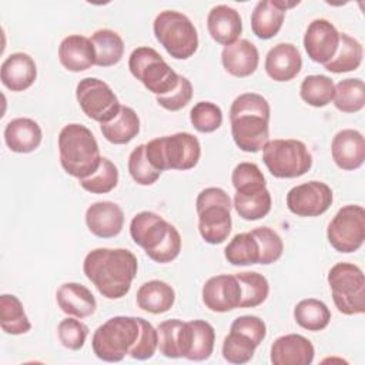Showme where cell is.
<instances>
[{
  "label": "cell",
  "mask_w": 365,
  "mask_h": 365,
  "mask_svg": "<svg viewBox=\"0 0 365 365\" xmlns=\"http://www.w3.org/2000/svg\"><path fill=\"white\" fill-rule=\"evenodd\" d=\"M96 51V66L111 67L120 63L124 54V41L121 36L110 29H100L90 37Z\"/></svg>",
  "instance_id": "32"
},
{
  "label": "cell",
  "mask_w": 365,
  "mask_h": 365,
  "mask_svg": "<svg viewBox=\"0 0 365 365\" xmlns=\"http://www.w3.org/2000/svg\"><path fill=\"white\" fill-rule=\"evenodd\" d=\"M128 173L138 185H153L161 175L145 157V144L137 145L128 155Z\"/></svg>",
  "instance_id": "46"
},
{
  "label": "cell",
  "mask_w": 365,
  "mask_h": 365,
  "mask_svg": "<svg viewBox=\"0 0 365 365\" xmlns=\"http://www.w3.org/2000/svg\"><path fill=\"white\" fill-rule=\"evenodd\" d=\"M334 201L332 190L322 181H308L292 187L287 192V207L298 217H319Z\"/></svg>",
  "instance_id": "14"
},
{
  "label": "cell",
  "mask_w": 365,
  "mask_h": 365,
  "mask_svg": "<svg viewBox=\"0 0 365 365\" xmlns=\"http://www.w3.org/2000/svg\"><path fill=\"white\" fill-rule=\"evenodd\" d=\"M331 155L334 163L344 171H354L362 167L365 161V138L362 133L354 128L338 131L331 143Z\"/></svg>",
  "instance_id": "17"
},
{
  "label": "cell",
  "mask_w": 365,
  "mask_h": 365,
  "mask_svg": "<svg viewBox=\"0 0 365 365\" xmlns=\"http://www.w3.org/2000/svg\"><path fill=\"white\" fill-rule=\"evenodd\" d=\"M140 335L138 317L117 315L100 325L91 338L96 356L106 362H120L134 346Z\"/></svg>",
  "instance_id": "6"
},
{
  "label": "cell",
  "mask_w": 365,
  "mask_h": 365,
  "mask_svg": "<svg viewBox=\"0 0 365 365\" xmlns=\"http://www.w3.org/2000/svg\"><path fill=\"white\" fill-rule=\"evenodd\" d=\"M224 257L231 265L258 264L259 251L257 240L251 232H241L231 238L224 250Z\"/></svg>",
  "instance_id": "39"
},
{
  "label": "cell",
  "mask_w": 365,
  "mask_h": 365,
  "mask_svg": "<svg viewBox=\"0 0 365 365\" xmlns=\"http://www.w3.org/2000/svg\"><path fill=\"white\" fill-rule=\"evenodd\" d=\"M135 255L125 248H96L83 262V271L88 281L107 299L125 297L137 275Z\"/></svg>",
  "instance_id": "1"
},
{
  "label": "cell",
  "mask_w": 365,
  "mask_h": 365,
  "mask_svg": "<svg viewBox=\"0 0 365 365\" xmlns=\"http://www.w3.org/2000/svg\"><path fill=\"white\" fill-rule=\"evenodd\" d=\"M157 331L160 354L173 359L187 356L191 342L190 321L185 322L178 318H171L160 322Z\"/></svg>",
  "instance_id": "24"
},
{
  "label": "cell",
  "mask_w": 365,
  "mask_h": 365,
  "mask_svg": "<svg viewBox=\"0 0 365 365\" xmlns=\"http://www.w3.org/2000/svg\"><path fill=\"white\" fill-rule=\"evenodd\" d=\"M271 107L258 93H242L230 107L231 134L235 145L245 153L262 150L269 140Z\"/></svg>",
  "instance_id": "2"
},
{
  "label": "cell",
  "mask_w": 365,
  "mask_h": 365,
  "mask_svg": "<svg viewBox=\"0 0 365 365\" xmlns=\"http://www.w3.org/2000/svg\"><path fill=\"white\" fill-rule=\"evenodd\" d=\"M0 78L6 88L11 91H24L30 88L37 78V67L27 53H13L1 64Z\"/></svg>",
  "instance_id": "26"
},
{
  "label": "cell",
  "mask_w": 365,
  "mask_h": 365,
  "mask_svg": "<svg viewBox=\"0 0 365 365\" xmlns=\"http://www.w3.org/2000/svg\"><path fill=\"white\" fill-rule=\"evenodd\" d=\"M41 127L29 117L13 118L4 127V143L13 153H33L41 144Z\"/></svg>",
  "instance_id": "27"
},
{
  "label": "cell",
  "mask_w": 365,
  "mask_h": 365,
  "mask_svg": "<svg viewBox=\"0 0 365 365\" xmlns=\"http://www.w3.org/2000/svg\"><path fill=\"white\" fill-rule=\"evenodd\" d=\"M88 335V327L76 317H68L60 321L57 327V336L61 345L71 351H78L84 346Z\"/></svg>",
  "instance_id": "47"
},
{
  "label": "cell",
  "mask_w": 365,
  "mask_h": 365,
  "mask_svg": "<svg viewBox=\"0 0 365 365\" xmlns=\"http://www.w3.org/2000/svg\"><path fill=\"white\" fill-rule=\"evenodd\" d=\"M258 244V264L269 265L278 261L284 252V242L277 231L269 227H258L250 231Z\"/></svg>",
  "instance_id": "44"
},
{
  "label": "cell",
  "mask_w": 365,
  "mask_h": 365,
  "mask_svg": "<svg viewBox=\"0 0 365 365\" xmlns=\"http://www.w3.org/2000/svg\"><path fill=\"white\" fill-rule=\"evenodd\" d=\"M315 349L312 342L299 334L278 336L269 352L274 365H309L314 361Z\"/></svg>",
  "instance_id": "19"
},
{
  "label": "cell",
  "mask_w": 365,
  "mask_h": 365,
  "mask_svg": "<svg viewBox=\"0 0 365 365\" xmlns=\"http://www.w3.org/2000/svg\"><path fill=\"white\" fill-rule=\"evenodd\" d=\"M0 325L9 335H21L31 329L21 301L13 294L0 295Z\"/></svg>",
  "instance_id": "33"
},
{
  "label": "cell",
  "mask_w": 365,
  "mask_h": 365,
  "mask_svg": "<svg viewBox=\"0 0 365 365\" xmlns=\"http://www.w3.org/2000/svg\"><path fill=\"white\" fill-rule=\"evenodd\" d=\"M231 198L220 187L204 188L195 200L198 231L201 238L212 245L222 244L232 228Z\"/></svg>",
  "instance_id": "5"
},
{
  "label": "cell",
  "mask_w": 365,
  "mask_h": 365,
  "mask_svg": "<svg viewBox=\"0 0 365 365\" xmlns=\"http://www.w3.org/2000/svg\"><path fill=\"white\" fill-rule=\"evenodd\" d=\"M299 1L282 0H261L254 7L251 14V30L261 40H269L277 36L282 27L285 13L295 7Z\"/></svg>",
  "instance_id": "18"
},
{
  "label": "cell",
  "mask_w": 365,
  "mask_h": 365,
  "mask_svg": "<svg viewBox=\"0 0 365 365\" xmlns=\"http://www.w3.org/2000/svg\"><path fill=\"white\" fill-rule=\"evenodd\" d=\"M331 247L342 254L358 251L365 241V210L356 204L341 207L327 228Z\"/></svg>",
  "instance_id": "12"
},
{
  "label": "cell",
  "mask_w": 365,
  "mask_h": 365,
  "mask_svg": "<svg viewBox=\"0 0 365 365\" xmlns=\"http://www.w3.org/2000/svg\"><path fill=\"white\" fill-rule=\"evenodd\" d=\"M272 200L268 188L252 194H238L234 195L232 207L235 208L237 214L247 221H257L264 218L271 211Z\"/></svg>",
  "instance_id": "38"
},
{
  "label": "cell",
  "mask_w": 365,
  "mask_h": 365,
  "mask_svg": "<svg viewBox=\"0 0 365 365\" xmlns=\"http://www.w3.org/2000/svg\"><path fill=\"white\" fill-rule=\"evenodd\" d=\"M191 325V342L187 359L205 361L211 356L215 342V331L212 325L204 319H192Z\"/></svg>",
  "instance_id": "40"
},
{
  "label": "cell",
  "mask_w": 365,
  "mask_h": 365,
  "mask_svg": "<svg viewBox=\"0 0 365 365\" xmlns=\"http://www.w3.org/2000/svg\"><path fill=\"white\" fill-rule=\"evenodd\" d=\"M334 106L342 113H358L365 106V86L361 78H345L335 84Z\"/></svg>",
  "instance_id": "37"
},
{
  "label": "cell",
  "mask_w": 365,
  "mask_h": 365,
  "mask_svg": "<svg viewBox=\"0 0 365 365\" xmlns=\"http://www.w3.org/2000/svg\"><path fill=\"white\" fill-rule=\"evenodd\" d=\"M130 235L154 261L173 248L178 230L157 212L141 211L130 222Z\"/></svg>",
  "instance_id": "11"
},
{
  "label": "cell",
  "mask_w": 365,
  "mask_h": 365,
  "mask_svg": "<svg viewBox=\"0 0 365 365\" xmlns=\"http://www.w3.org/2000/svg\"><path fill=\"white\" fill-rule=\"evenodd\" d=\"M80 187L91 194H107L118 184V168L115 164L103 157L100 167L91 175L78 180Z\"/></svg>",
  "instance_id": "41"
},
{
  "label": "cell",
  "mask_w": 365,
  "mask_h": 365,
  "mask_svg": "<svg viewBox=\"0 0 365 365\" xmlns=\"http://www.w3.org/2000/svg\"><path fill=\"white\" fill-rule=\"evenodd\" d=\"M235 277L241 287L240 308H255L267 299L269 294V284L262 274L255 271H244L237 272Z\"/></svg>",
  "instance_id": "36"
},
{
  "label": "cell",
  "mask_w": 365,
  "mask_h": 365,
  "mask_svg": "<svg viewBox=\"0 0 365 365\" xmlns=\"http://www.w3.org/2000/svg\"><path fill=\"white\" fill-rule=\"evenodd\" d=\"M257 346L258 345L247 335L230 329V334L222 342V356L230 364H247L252 359Z\"/></svg>",
  "instance_id": "43"
},
{
  "label": "cell",
  "mask_w": 365,
  "mask_h": 365,
  "mask_svg": "<svg viewBox=\"0 0 365 365\" xmlns=\"http://www.w3.org/2000/svg\"><path fill=\"white\" fill-rule=\"evenodd\" d=\"M335 84L331 77L324 74L307 76L299 87L301 98L312 107L321 108L334 100Z\"/></svg>",
  "instance_id": "35"
},
{
  "label": "cell",
  "mask_w": 365,
  "mask_h": 365,
  "mask_svg": "<svg viewBox=\"0 0 365 365\" xmlns=\"http://www.w3.org/2000/svg\"><path fill=\"white\" fill-rule=\"evenodd\" d=\"M76 98L81 111L100 124L111 121L121 108L111 87L96 77H86L78 81Z\"/></svg>",
  "instance_id": "13"
},
{
  "label": "cell",
  "mask_w": 365,
  "mask_h": 365,
  "mask_svg": "<svg viewBox=\"0 0 365 365\" xmlns=\"http://www.w3.org/2000/svg\"><path fill=\"white\" fill-rule=\"evenodd\" d=\"M339 44V31L327 19L312 20L304 34V48L308 57L318 63L327 64L335 54Z\"/></svg>",
  "instance_id": "15"
},
{
  "label": "cell",
  "mask_w": 365,
  "mask_h": 365,
  "mask_svg": "<svg viewBox=\"0 0 365 365\" xmlns=\"http://www.w3.org/2000/svg\"><path fill=\"white\" fill-rule=\"evenodd\" d=\"M140 133V118L127 106H121L118 114L108 123L101 124L103 137L113 144H127Z\"/></svg>",
  "instance_id": "30"
},
{
  "label": "cell",
  "mask_w": 365,
  "mask_h": 365,
  "mask_svg": "<svg viewBox=\"0 0 365 365\" xmlns=\"http://www.w3.org/2000/svg\"><path fill=\"white\" fill-rule=\"evenodd\" d=\"M262 161L275 178H297L312 167L308 147L294 138L268 140L262 147Z\"/></svg>",
  "instance_id": "8"
},
{
  "label": "cell",
  "mask_w": 365,
  "mask_h": 365,
  "mask_svg": "<svg viewBox=\"0 0 365 365\" xmlns=\"http://www.w3.org/2000/svg\"><path fill=\"white\" fill-rule=\"evenodd\" d=\"M135 301L140 309L158 315L173 308L175 292L170 284L160 279H151L138 288Z\"/></svg>",
  "instance_id": "29"
},
{
  "label": "cell",
  "mask_w": 365,
  "mask_h": 365,
  "mask_svg": "<svg viewBox=\"0 0 365 365\" xmlns=\"http://www.w3.org/2000/svg\"><path fill=\"white\" fill-rule=\"evenodd\" d=\"M295 322L307 331H322L331 321V311L325 302L317 298L301 299L294 308Z\"/></svg>",
  "instance_id": "34"
},
{
  "label": "cell",
  "mask_w": 365,
  "mask_h": 365,
  "mask_svg": "<svg viewBox=\"0 0 365 365\" xmlns=\"http://www.w3.org/2000/svg\"><path fill=\"white\" fill-rule=\"evenodd\" d=\"M362 57H364L362 44L356 38L351 37L349 34L339 33L338 48L334 57L327 64H324V67L325 70L335 74L354 71L361 66Z\"/></svg>",
  "instance_id": "31"
},
{
  "label": "cell",
  "mask_w": 365,
  "mask_h": 365,
  "mask_svg": "<svg viewBox=\"0 0 365 365\" xmlns=\"http://www.w3.org/2000/svg\"><path fill=\"white\" fill-rule=\"evenodd\" d=\"M221 63L228 74L244 78L254 74L258 68L259 53L254 43L247 38H240L222 48Z\"/></svg>",
  "instance_id": "22"
},
{
  "label": "cell",
  "mask_w": 365,
  "mask_h": 365,
  "mask_svg": "<svg viewBox=\"0 0 365 365\" xmlns=\"http://www.w3.org/2000/svg\"><path fill=\"white\" fill-rule=\"evenodd\" d=\"M264 66L268 77L274 81H291L302 68V57L294 44L278 43L267 53Z\"/></svg>",
  "instance_id": "21"
},
{
  "label": "cell",
  "mask_w": 365,
  "mask_h": 365,
  "mask_svg": "<svg viewBox=\"0 0 365 365\" xmlns=\"http://www.w3.org/2000/svg\"><path fill=\"white\" fill-rule=\"evenodd\" d=\"M56 301L64 314L78 319L93 315L97 308V301L91 291L78 282L61 284L56 291Z\"/></svg>",
  "instance_id": "28"
},
{
  "label": "cell",
  "mask_w": 365,
  "mask_h": 365,
  "mask_svg": "<svg viewBox=\"0 0 365 365\" xmlns=\"http://www.w3.org/2000/svg\"><path fill=\"white\" fill-rule=\"evenodd\" d=\"M201 295L204 305L210 311L228 312L240 308L241 287L235 274H220L205 281Z\"/></svg>",
  "instance_id": "16"
},
{
  "label": "cell",
  "mask_w": 365,
  "mask_h": 365,
  "mask_svg": "<svg viewBox=\"0 0 365 365\" xmlns=\"http://www.w3.org/2000/svg\"><path fill=\"white\" fill-rule=\"evenodd\" d=\"M192 94H194V90H192L191 81L187 77L180 76L177 87L164 96H157L155 101L158 103L160 107L168 111H178L191 101Z\"/></svg>",
  "instance_id": "49"
},
{
  "label": "cell",
  "mask_w": 365,
  "mask_h": 365,
  "mask_svg": "<svg viewBox=\"0 0 365 365\" xmlns=\"http://www.w3.org/2000/svg\"><path fill=\"white\" fill-rule=\"evenodd\" d=\"M58 154L63 170L78 180L96 173L103 158L91 130L78 123H71L61 128Z\"/></svg>",
  "instance_id": "3"
},
{
  "label": "cell",
  "mask_w": 365,
  "mask_h": 365,
  "mask_svg": "<svg viewBox=\"0 0 365 365\" xmlns=\"http://www.w3.org/2000/svg\"><path fill=\"white\" fill-rule=\"evenodd\" d=\"M231 331L241 332L251 338L257 345H259L267 335L265 322L257 315H241L235 318L230 327Z\"/></svg>",
  "instance_id": "50"
},
{
  "label": "cell",
  "mask_w": 365,
  "mask_h": 365,
  "mask_svg": "<svg viewBox=\"0 0 365 365\" xmlns=\"http://www.w3.org/2000/svg\"><path fill=\"white\" fill-rule=\"evenodd\" d=\"M145 157L158 171L194 168L201 157V144L191 133L157 137L145 144Z\"/></svg>",
  "instance_id": "4"
},
{
  "label": "cell",
  "mask_w": 365,
  "mask_h": 365,
  "mask_svg": "<svg viewBox=\"0 0 365 365\" xmlns=\"http://www.w3.org/2000/svg\"><path fill=\"white\" fill-rule=\"evenodd\" d=\"M128 68L134 78L157 96H164L173 91L180 80L168 63L153 47L141 46L131 51L128 57Z\"/></svg>",
  "instance_id": "10"
},
{
  "label": "cell",
  "mask_w": 365,
  "mask_h": 365,
  "mask_svg": "<svg viewBox=\"0 0 365 365\" xmlns=\"http://www.w3.org/2000/svg\"><path fill=\"white\" fill-rule=\"evenodd\" d=\"M88 231L98 238L117 237L124 227V212L113 201L93 202L86 211Z\"/></svg>",
  "instance_id": "20"
},
{
  "label": "cell",
  "mask_w": 365,
  "mask_h": 365,
  "mask_svg": "<svg viewBox=\"0 0 365 365\" xmlns=\"http://www.w3.org/2000/svg\"><path fill=\"white\" fill-rule=\"evenodd\" d=\"M231 182L238 194H252L267 188V181L259 167L247 161L235 165L231 174Z\"/></svg>",
  "instance_id": "42"
},
{
  "label": "cell",
  "mask_w": 365,
  "mask_h": 365,
  "mask_svg": "<svg viewBox=\"0 0 365 365\" xmlns=\"http://www.w3.org/2000/svg\"><path fill=\"white\" fill-rule=\"evenodd\" d=\"M328 285L336 309L344 315L365 312V277L362 269L351 262H338L328 272Z\"/></svg>",
  "instance_id": "9"
},
{
  "label": "cell",
  "mask_w": 365,
  "mask_h": 365,
  "mask_svg": "<svg viewBox=\"0 0 365 365\" xmlns=\"http://www.w3.org/2000/svg\"><path fill=\"white\" fill-rule=\"evenodd\" d=\"M138 321H140V335L134 346L130 349L128 355L133 359L145 361L153 358L155 351L158 349V331L147 319L138 317Z\"/></svg>",
  "instance_id": "48"
},
{
  "label": "cell",
  "mask_w": 365,
  "mask_h": 365,
  "mask_svg": "<svg viewBox=\"0 0 365 365\" xmlns=\"http://www.w3.org/2000/svg\"><path fill=\"white\" fill-rule=\"evenodd\" d=\"M207 29L212 40L225 47L240 40L242 20L235 9L227 4H217L207 16Z\"/></svg>",
  "instance_id": "23"
},
{
  "label": "cell",
  "mask_w": 365,
  "mask_h": 365,
  "mask_svg": "<svg viewBox=\"0 0 365 365\" xmlns=\"http://www.w3.org/2000/svg\"><path fill=\"white\" fill-rule=\"evenodd\" d=\"M190 121L200 133H214L222 124V110L211 101H198L190 111Z\"/></svg>",
  "instance_id": "45"
},
{
  "label": "cell",
  "mask_w": 365,
  "mask_h": 365,
  "mask_svg": "<svg viewBox=\"0 0 365 365\" xmlns=\"http://www.w3.org/2000/svg\"><path fill=\"white\" fill-rule=\"evenodd\" d=\"M61 66L73 73H80L96 66V51L91 40L81 34L64 37L58 46Z\"/></svg>",
  "instance_id": "25"
},
{
  "label": "cell",
  "mask_w": 365,
  "mask_h": 365,
  "mask_svg": "<svg viewBox=\"0 0 365 365\" xmlns=\"http://www.w3.org/2000/svg\"><path fill=\"white\" fill-rule=\"evenodd\" d=\"M153 30L157 41L177 60L190 58L198 48L197 29L194 23L180 11H160L154 19Z\"/></svg>",
  "instance_id": "7"
}]
</instances>
